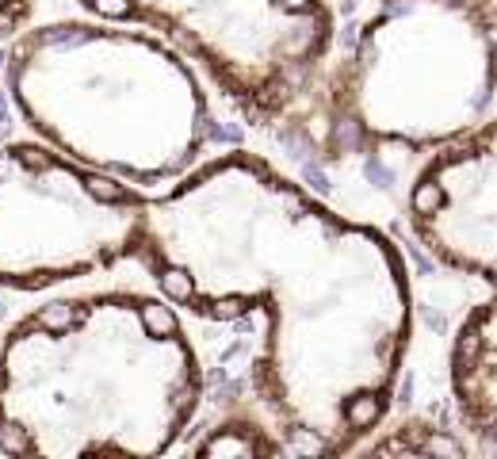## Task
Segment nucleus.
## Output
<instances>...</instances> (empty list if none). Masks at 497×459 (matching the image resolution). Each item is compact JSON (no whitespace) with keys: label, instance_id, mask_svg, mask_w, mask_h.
Instances as JSON below:
<instances>
[{"label":"nucleus","instance_id":"1","mask_svg":"<svg viewBox=\"0 0 497 459\" xmlns=\"http://www.w3.org/2000/svg\"><path fill=\"white\" fill-rule=\"evenodd\" d=\"M410 223L440 261L493 284V126L436 154L410 192Z\"/></svg>","mask_w":497,"mask_h":459},{"label":"nucleus","instance_id":"2","mask_svg":"<svg viewBox=\"0 0 497 459\" xmlns=\"http://www.w3.org/2000/svg\"><path fill=\"white\" fill-rule=\"evenodd\" d=\"M452 391L459 402V417L471 436H478L482 452L493 440V303H478L474 314L459 325L452 344Z\"/></svg>","mask_w":497,"mask_h":459}]
</instances>
